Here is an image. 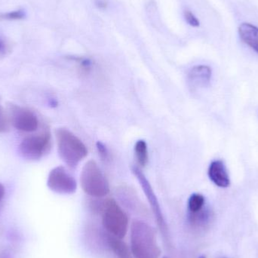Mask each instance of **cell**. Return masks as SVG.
<instances>
[{
  "label": "cell",
  "instance_id": "cell-1",
  "mask_svg": "<svg viewBox=\"0 0 258 258\" xmlns=\"http://www.w3.org/2000/svg\"><path fill=\"white\" fill-rule=\"evenodd\" d=\"M130 248L133 258H159L161 249L156 231L141 220H135L130 228Z\"/></svg>",
  "mask_w": 258,
  "mask_h": 258
},
{
  "label": "cell",
  "instance_id": "cell-2",
  "mask_svg": "<svg viewBox=\"0 0 258 258\" xmlns=\"http://www.w3.org/2000/svg\"><path fill=\"white\" fill-rule=\"evenodd\" d=\"M55 138L59 156L70 168H76L87 156L86 146L68 129H56Z\"/></svg>",
  "mask_w": 258,
  "mask_h": 258
},
{
  "label": "cell",
  "instance_id": "cell-3",
  "mask_svg": "<svg viewBox=\"0 0 258 258\" xmlns=\"http://www.w3.org/2000/svg\"><path fill=\"white\" fill-rule=\"evenodd\" d=\"M83 191L94 198H103L110 192V185L95 161L86 162L80 174Z\"/></svg>",
  "mask_w": 258,
  "mask_h": 258
},
{
  "label": "cell",
  "instance_id": "cell-4",
  "mask_svg": "<svg viewBox=\"0 0 258 258\" xmlns=\"http://www.w3.org/2000/svg\"><path fill=\"white\" fill-rule=\"evenodd\" d=\"M102 224L108 234L122 239L128 233V217L123 209L113 199L103 205Z\"/></svg>",
  "mask_w": 258,
  "mask_h": 258
},
{
  "label": "cell",
  "instance_id": "cell-5",
  "mask_svg": "<svg viewBox=\"0 0 258 258\" xmlns=\"http://www.w3.org/2000/svg\"><path fill=\"white\" fill-rule=\"evenodd\" d=\"M51 147V135L46 129L37 135L24 138L19 145V153L27 160H39L49 152Z\"/></svg>",
  "mask_w": 258,
  "mask_h": 258
},
{
  "label": "cell",
  "instance_id": "cell-6",
  "mask_svg": "<svg viewBox=\"0 0 258 258\" xmlns=\"http://www.w3.org/2000/svg\"><path fill=\"white\" fill-rule=\"evenodd\" d=\"M8 117L10 123L21 132H33L39 128V122L37 116L25 107L9 104L8 106Z\"/></svg>",
  "mask_w": 258,
  "mask_h": 258
},
{
  "label": "cell",
  "instance_id": "cell-7",
  "mask_svg": "<svg viewBox=\"0 0 258 258\" xmlns=\"http://www.w3.org/2000/svg\"><path fill=\"white\" fill-rule=\"evenodd\" d=\"M47 185L51 191L61 195L74 194L77 189L75 178L63 166L56 167L50 171Z\"/></svg>",
  "mask_w": 258,
  "mask_h": 258
},
{
  "label": "cell",
  "instance_id": "cell-8",
  "mask_svg": "<svg viewBox=\"0 0 258 258\" xmlns=\"http://www.w3.org/2000/svg\"><path fill=\"white\" fill-rule=\"evenodd\" d=\"M132 172L135 174V177L140 183V185L142 187L143 191H144L146 197L148 200L149 204H150V208L153 211V213L154 214L156 222H157L159 227H160L161 231L165 236V235L168 234V227H167L165 218H164L163 214H162L160 205H159L157 197L155 194L151 184L138 167L134 166L132 168Z\"/></svg>",
  "mask_w": 258,
  "mask_h": 258
},
{
  "label": "cell",
  "instance_id": "cell-9",
  "mask_svg": "<svg viewBox=\"0 0 258 258\" xmlns=\"http://www.w3.org/2000/svg\"><path fill=\"white\" fill-rule=\"evenodd\" d=\"M208 175L211 181L218 187L227 188L230 185V175L224 161L215 159L209 165Z\"/></svg>",
  "mask_w": 258,
  "mask_h": 258
},
{
  "label": "cell",
  "instance_id": "cell-10",
  "mask_svg": "<svg viewBox=\"0 0 258 258\" xmlns=\"http://www.w3.org/2000/svg\"><path fill=\"white\" fill-rule=\"evenodd\" d=\"M212 71L210 67L197 65L189 71V81L195 88L206 87L212 80Z\"/></svg>",
  "mask_w": 258,
  "mask_h": 258
},
{
  "label": "cell",
  "instance_id": "cell-11",
  "mask_svg": "<svg viewBox=\"0 0 258 258\" xmlns=\"http://www.w3.org/2000/svg\"><path fill=\"white\" fill-rule=\"evenodd\" d=\"M238 31L241 40L258 54V27L249 23H242Z\"/></svg>",
  "mask_w": 258,
  "mask_h": 258
},
{
  "label": "cell",
  "instance_id": "cell-12",
  "mask_svg": "<svg viewBox=\"0 0 258 258\" xmlns=\"http://www.w3.org/2000/svg\"><path fill=\"white\" fill-rule=\"evenodd\" d=\"M106 241L110 249L118 258H133L131 248L122 239L107 233Z\"/></svg>",
  "mask_w": 258,
  "mask_h": 258
},
{
  "label": "cell",
  "instance_id": "cell-13",
  "mask_svg": "<svg viewBox=\"0 0 258 258\" xmlns=\"http://www.w3.org/2000/svg\"><path fill=\"white\" fill-rule=\"evenodd\" d=\"M135 153L138 165L145 167L148 162V148L145 141L139 140L137 141L135 145Z\"/></svg>",
  "mask_w": 258,
  "mask_h": 258
},
{
  "label": "cell",
  "instance_id": "cell-14",
  "mask_svg": "<svg viewBox=\"0 0 258 258\" xmlns=\"http://www.w3.org/2000/svg\"><path fill=\"white\" fill-rule=\"evenodd\" d=\"M206 205V199L200 194H194L188 200V210L189 215L199 213L204 209Z\"/></svg>",
  "mask_w": 258,
  "mask_h": 258
},
{
  "label": "cell",
  "instance_id": "cell-15",
  "mask_svg": "<svg viewBox=\"0 0 258 258\" xmlns=\"http://www.w3.org/2000/svg\"><path fill=\"white\" fill-rule=\"evenodd\" d=\"M26 16L27 14L24 9H18V10L0 14V21H20V20L24 19Z\"/></svg>",
  "mask_w": 258,
  "mask_h": 258
},
{
  "label": "cell",
  "instance_id": "cell-16",
  "mask_svg": "<svg viewBox=\"0 0 258 258\" xmlns=\"http://www.w3.org/2000/svg\"><path fill=\"white\" fill-rule=\"evenodd\" d=\"M12 45L10 41L3 36L0 34V58L6 57L12 52Z\"/></svg>",
  "mask_w": 258,
  "mask_h": 258
},
{
  "label": "cell",
  "instance_id": "cell-17",
  "mask_svg": "<svg viewBox=\"0 0 258 258\" xmlns=\"http://www.w3.org/2000/svg\"><path fill=\"white\" fill-rule=\"evenodd\" d=\"M10 128V122H9L8 115L5 112L4 109L0 106V133L8 132Z\"/></svg>",
  "mask_w": 258,
  "mask_h": 258
},
{
  "label": "cell",
  "instance_id": "cell-18",
  "mask_svg": "<svg viewBox=\"0 0 258 258\" xmlns=\"http://www.w3.org/2000/svg\"><path fill=\"white\" fill-rule=\"evenodd\" d=\"M183 16H184L185 21L191 27H200V22L198 18L196 17V15L191 12L190 10L186 9L183 12Z\"/></svg>",
  "mask_w": 258,
  "mask_h": 258
},
{
  "label": "cell",
  "instance_id": "cell-19",
  "mask_svg": "<svg viewBox=\"0 0 258 258\" xmlns=\"http://www.w3.org/2000/svg\"><path fill=\"white\" fill-rule=\"evenodd\" d=\"M97 148H98V153H100V156H101V158H103L104 160L108 159V151H107V149L106 148L105 146L104 145L103 143L98 141L97 143Z\"/></svg>",
  "mask_w": 258,
  "mask_h": 258
},
{
  "label": "cell",
  "instance_id": "cell-20",
  "mask_svg": "<svg viewBox=\"0 0 258 258\" xmlns=\"http://www.w3.org/2000/svg\"><path fill=\"white\" fill-rule=\"evenodd\" d=\"M95 6L99 9H106L108 6L107 0H95Z\"/></svg>",
  "mask_w": 258,
  "mask_h": 258
},
{
  "label": "cell",
  "instance_id": "cell-21",
  "mask_svg": "<svg viewBox=\"0 0 258 258\" xmlns=\"http://www.w3.org/2000/svg\"><path fill=\"white\" fill-rule=\"evenodd\" d=\"M5 192H6V190H5L4 186L0 183V202L2 201L3 197H4Z\"/></svg>",
  "mask_w": 258,
  "mask_h": 258
},
{
  "label": "cell",
  "instance_id": "cell-22",
  "mask_svg": "<svg viewBox=\"0 0 258 258\" xmlns=\"http://www.w3.org/2000/svg\"><path fill=\"white\" fill-rule=\"evenodd\" d=\"M198 258H206V257H205V256L201 255V256H200V257H199Z\"/></svg>",
  "mask_w": 258,
  "mask_h": 258
},
{
  "label": "cell",
  "instance_id": "cell-23",
  "mask_svg": "<svg viewBox=\"0 0 258 258\" xmlns=\"http://www.w3.org/2000/svg\"><path fill=\"white\" fill-rule=\"evenodd\" d=\"M162 258H169V257H166V256H164V257Z\"/></svg>",
  "mask_w": 258,
  "mask_h": 258
}]
</instances>
